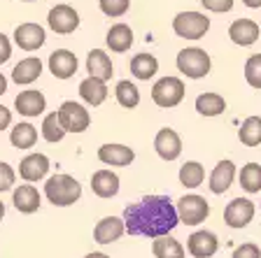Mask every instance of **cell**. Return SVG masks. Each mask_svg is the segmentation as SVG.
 Masks as SVG:
<instances>
[{"instance_id":"1","label":"cell","mask_w":261,"mask_h":258,"mask_svg":"<svg viewBox=\"0 0 261 258\" xmlns=\"http://www.w3.org/2000/svg\"><path fill=\"white\" fill-rule=\"evenodd\" d=\"M124 226L133 237H163L179 223L175 205L168 195H145L124 210Z\"/></svg>"},{"instance_id":"2","label":"cell","mask_w":261,"mask_h":258,"mask_svg":"<svg viewBox=\"0 0 261 258\" xmlns=\"http://www.w3.org/2000/svg\"><path fill=\"white\" fill-rule=\"evenodd\" d=\"M44 195L54 207H70L82 198V184L70 175H51L44 182Z\"/></svg>"},{"instance_id":"3","label":"cell","mask_w":261,"mask_h":258,"mask_svg":"<svg viewBox=\"0 0 261 258\" xmlns=\"http://www.w3.org/2000/svg\"><path fill=\"white\" fill-rule=\"evenodd\" d=\"M175 65H177V70L185 77H189V79H203V77L210 75L212 61H210L205 49L189 47V49H182L177 54Z\"/></svg>"},{"instance_id":"4","label":"cell","mask_w":261,"mask_h":258,"mask_svg":"<svg viewBox=\"0 0 261 258\" xmlns=\"http://www.w3.org/2000/svg\"><path fill=\"white\" fill-rule=\"evenodd\" d=\"M177 210V216H179V223L185 226H198L203 221L210 216V205L203 195H196V193H187L177 200L175 205Z\"/></svg>"},{"instance_id":"5","label":"cell","mask_w":261,"mask_h":258,"mask_svg":"<svg viewBox=\"0 0 261 258\" xmlns=\"http://www.w3.org/2000/svg\"><path fill=\"white\" fill-rule=\"evenodd\" d=\"M185 93H187L185 81L179 77H161L152 89V100L156 102L159 107L170 109V107H177L179 102L185 100Z\"/></svg>"},{"instance_id":"6","label":"cell","mask_w":261,"mask_h":258,"mask_svg":"<svg viewBox=\"0 0 261 258\" xmlns=\"http://www.w3.org/2000/svg\"><path fill=\"white\" fill-rule=\"evenodd\" d=\"M173 31L185 40H201L210 31V19L201 12H179L173 19Z\"/></svg>"},{"instance_id":"7","label":"cell","mask_w":261,"mask_h":258,"mask_svg":"<svg viewBox=\"0 0 261 258\" xmlns=\"http://www.w3.org/2000/svg\"><path fill=\"white\" fill-rule=\"evenodd\" d=\"M56 114H59V121L65 133H84V130L91 126V114H89V109L75 100H65L63 105L56 109Z\"/></svg>"},{"instance_id":"8","label":"cell","mask_w":261,"mask_h":258,"mask_svg":"<svg viewBox=\"0 0 261 258\" xmlns=\"http://www.w3.org/2000/svg\"><path fill=\"white\" fill-rule=\"evenodd\" d=\"M47 23L56 35H70V33H75L77 26H80V14H77V10L70 5H56L49 10Z\"/></svg>"},{"instance_id":"9","label":"cell","mask_w":261,"mask_h":258,"mask_svg":"<svg viewBox=\"0 0 261 258\" xmlns=\"http://www.w3.org/2000/svg\"><path fill=\"white\" fill-rule=\"evenodd\" d=\"M254 203L247 198H233L231 203L226 205V210H224V223L228 228H245L250 226L252 219H254Z\"/></svg>"},{"instance_id":"10","label":"cell","mask_w":261,"mask_h":258,"mask_svg":"<svg viewBox=\"0 0 261 258\" xmlns=\"http://www.w3.org/2000/svg\"><path fill=\"white\" fill-rule=\"evenodd\" d=\"M219 249V240L210 231H196L187 240V251L194 258H212Z\"/></svg>"},{"instance_id":"11","label":"cell","mask_w":261,"mask_h":258,"mask_svg":"<svg viewBox=\"0 0 261 258\" xmlns=\"http://www.w3.org/2000/svg\"><path fill=\"white\" fill-rule=\"evenodd\" d=\"M14 42L23 51H38L47 42V33L38 23H21V26L14 28Z\"/></svg>"},{"instance_id":"12","label":"cell","mask_w":261,"mask_h":258,"mask_svg":"<svg viewBox=\"0 0 261 258\" xmlns=\"http://www.w3.org/2000/svg\"><path fill=\"white\" fill-rule=\"evenodd\" d=\"M98 161L112 167H126L136 161V151L126 145H117V142H108L98 149Z\"/></svg>"},{"instance_id":"13","label":"cell","mask_w":261,"mask_h":258,"mask_svg":"<svg viewBox=\"0 0 261 258\" xmlns=\"http://www.w3.org/2000/svg\"><path fill=\"white\" fill-rule=\"evenodd\" d=\"M154 149L163 161H177L182 154V140L173 128H161L154 137Z\"/></svg>"},{"instance_id":"14","label":"cell","mask_w":261,"mask_h":258,"mask_svg":"<svg viewBox=\"0 0 261 258\" xmlns=\"http://www.w3.org/2000/svg\"><path fill=\"white\" fill-rule=\"evenodd\" d=\"M47 65L56 79H70L77 72V65L80 63H77V56L72 54V51H68V49H56V51H51Z\"/></svg>"},{"instance_id":"15","label":"cell","mask_w":261,"mask_h":258,"mask_svg":"<svg viewBox=\"0 0 261 258\" xmlns=\"http://www.w3.org/2000/svg\"><path fill=\"white\" fill-rule=\"evenodd\" d=\"M49 158L44 154H28L21 163H19V177L23 182H40L49 175Z\"/></svg>"},{"instance_id":"16","label":"cell","mask_w":261,"mask_h":258,"mask_svg":"<svg viewBox=\"0 0 261 258\" xmlns=\"http://www.w3.org/2000/svg\"><path fill=\"white\" fill-rule=\"evenodd\" d=\"M14 107L21 117H28V119L38 117V114H42L44 107H47V98H44L38 89H26V91H21L14 98Z\"/></svg>"},{"instance_id":"17","label":"cell","mask_w":261,"mask_h":258,"mask_svg":"<svg viewBox=\"0 0 261 258\" xmlns=\"http://www.w3.org/2000/svg\"><path fill=\"white\" fill-rule=\"evenodd\" d=\"M228 38L238 47H252L259 40V23L252 19H236L228 26Z\"/></svg>"},{"instance_id":"18","label":"cell","mask_w":261,"mask_h":258,"mask_svg":"<svg viewBox=\"0 0 261 258\" xmlns=\"http://www.w3.org/2000/svg\"><path fill=\"white\" fill-rule=\"evenodd\" d=\"M124 231H126L124 219H119V216H103L96 223V228H93V240L98 244H112L124 235Z\"/></svg>"},{"instance_id":"19","label":"cell","mask_w":261,"mask_h":258,"mask_svg":"<svg viewBox=\"0 0 261 258\" xmlns=\"http://www.w3.org/2000/svg\"><path fill=\"white\" fill-rule=\"evenodd\" d=\"M12 203H14L16 212H21V214H33V212L40 210V191L33 184H21L19 188H14V193H12Z\"/></svg>"},{"instance_id":"20","label":"cell","mask_w":261,"mask_h":258,"mask_svg":"<svg viewBox=\"0 0 261 258\" xmlns=\"http://www.w3.org/2000/svg\"><path fill=\"white\" fill-rule=\"evenodd\" d=\"M236 179V163L233 161H219L217 165H215V170L210 172V191L212 193H226L228 188H231V184H233Z\"/></svg>"},{"instance_id":"21","label":"cell","mask_w":261,"mask_h":258,"mask_svg":"<svg viewBox=\"0 0 261 258\" xmlns=\"http://www.w3.org/2000/svg\"><path fill=\"white\" fill-rule=\"evenodd\" d=\"M42 75V61L35 59V56H28V59L19 61L12 70V81L19 86H28L33 84L35 79H40Z\"/></svg>"},{"instance_id":"22","label":"cell","mask_w":261,"mask_h":258,"mask_svg":"<svg viewBox=\"0 0 261 258\" xmlns=\"http://www.w3.org/2000/svg\"><path fill=\"white\" fill-rule=\"evenodd\" d=\"M91 191L98 198H114L119 193V177L112 170H98L91 175Z\"/></svg>"},{"instance_id":"23","label":"cell","mask_w":261,"mask_h":258,"mask_svg":"<svg viewBox=\"0 0 261 258\" xmlns=\"http://www.w3.org/2000/svg\"><path fill=\"white\" fill-rule=\"evenodd\" d=\"M87 72H89V77H96V79H103V81L112 79V75H114L112 61H110V56L105 54L103 49H93V51H89Z\"/></svg>"},{"instance_id":"24","label":"cell","mask_w":261,"mask_h":258,"mask_svg":"<svg viewBox=\"0 0 261 258\" xmlns=\"http://www.w3.org/2000/svg\"><path fill=\"white\" fill-rule=\"evenodd\" d=\"M80 96L87 105L98 107V105H103L105 98H108V84H105L103 79H96V77H87V79L80 84Z\"/></svg>"},{"instance_id":"25","label":"cell","mask_w":261,"mask_h":258,"mask_svg":"<svg viewBox=\"0 0 261 258\" xmlns=\"http://www.w3.org/2000/svg\"><path fill=\"white\" fill-rule=\"evenodd\" d=\"M105 42H108L110 51L124 54V51L130 49V44H133V31H130V26H126V23H117V26H112L108 31Z\"/></svg>"},{"instance_id":"26","label":"cell","mask_w":261,"mask_h":258,"mask_svg":"<svg viewBox=\"0 0 261 258\" xmlns=\"http://www.w3.org/2000/svg\"><path fill=\"white\" fill-rule=\"evenodd\" d=\"M156 72H159V61H156V56H152V54H147V51H142V54H136L133 59H130V75L136 77V79L147 81V79H152Z\"/></svg>"},{"instance_id":"27","label":"cell","mask_w":261,"mask_h":258,"mask_svg":"<svg viewBox=\"0 0 261 258\" xmlns=\"http://www.w3.org/2000/svg\"><path fill=\"white\" fill-rule=\"evenodd\" d=\"M226 109V100L219 93H201L196 98V112L201 117H219Z\"/></svg>"},{"instance_id":"28","label":"cell","mask_w":261,"mask_h":258,"mask_svg":"<svg viewBox=\"0 0 261 258\" xmlns=\"http://www.w3.org/2000/svg\"><path fill=\"white\" fill-rule=\"evenodd\" d=\"M10 142H12V147H16V149H31V147L38 142V130H35L33 124L21 121V124H16L14 128H12Z\"/></svg>"},{"instance_id":"29","label":"cell","mask_w":261,"mask_h":258,"mask_svg":"<svg viewBox=\"0 0 261 258\" xmlns=\"http://www.w3.org/2000/svg\"><path fill=\"white\" fill-rule=\"evenodd\" d=\"M114 98L121 107L126 109H136L140 105V89L130 79H121L117 81V89H114Z\"/></svg>"},{"instance_id":"30","label":"cell","mask_w":261,"mask_h":258,"mask_svg":"<svg viewBox=\"0 0 261 258\" xmlns=\"http://www.w3.org/2000/svg\"><path fill=\"white\" fill-rule=\"evenodd\" d=\"M240 186L245 193H259L261 191V165L259 163H245L238 172Z\"/></svg>"},{"instance_id":"31","label":"cell","mask_w":261,"mask_h":258,"mask_svg":"<svg viewBox=\"0 0 261 258\" xmlns=\"http://www.w3.org/2000/svg\"><path fill=\"white\" fill-rule=\"evenodd\" d=\"M152 253L156 258H185V247L175 237L163 235L152 242Z\"/></svg>"},{"instance_id":"32","label":"cell","mask_w":261,"mask_h":258,"mask_svg":"<svg viewBox=\"0 0 261 258\" xmlns=\"http://www.w3.org/2000/svg\"><path fill=\"white\" fill-rule=\"evenodd\" d=\"M238 140L245 147L261 145V117H247L238 128Z\"/></svg>"},{"instance_id":"33","label":"cell","mask_w":261,"mask_h":258,"mask_svg":"<svg viewBox=\"0 0 261 258\" xmlns=\"http://www.w3.org/2000/svg\"><path fill=\"white\" fill-rule=\"evenodd\" d=\"M205 179V167L198 161H187L179 167V184L187 188H198Z\"/></svg>"},{"instance_id":"34","label":"cell","mask_w":261,"mask_h":258,"mask_svg":"<svg viewBox=\"0 0 261 258\" xmlns=\"http://www.w3.org/2000/svg\"><path fill=\"white\" fill-rule=\"evenodd\" d=\"M42 137L47 142H51V145H56V142H61L65 137V130H63V126H61L59 114H56V112H49L47 117H44V121H42Z\"/></svg>"},{"instance_id":"35","label":"cell","mask_w":261,"mask_h":258,"mask_svg":"<svg viewBox=\"0 0 261 258\" xmlns=\"http://www.w3.org/2000/svg\"><path fill=\"white\" fill-rule=\"evenodd\" d=\"M245 79L252 89H261V54H254L245 61Z\"/></svg>"},{"instance_id":"36","label":"cell","mask_w":261,"mask_h":258,"mask_svg":"<svg viewBox=\"0 0 261 258\" xmlns=\"http://www.w3.org/2000/svg\"><path fill=\"white\" fill-rule=\"evenodd\" d=\"M98 5L108 16H124L130 7V0H98Z\"/></svg>"},{"instance_id":"37","label":"cell","mask_w":261,"mask_h":258,"mask_svg":"<svg viewBox=\"0 0 261 258\" xmlns=\"http://www.w3.org/2000/svg\"><path fill=\"white\" fill-rule=\"evenodd\" d=\"M14 179H16V172L10 163H3L0 161V193L3 191H10L14 186Z\"/></svg>"},{"instance_id":"38","label":"cell","mask_w":261,"mask_h":258,"mask_svg":"<svg viewBox=\"0 0 261 258\" xmlns=\"http://www.w3.org/2000/svg\"><path fill=\"white\" fill-rule=\"evenodd\" d=\"M231 258H261V249L254 242H245L240 247H236L233 256Z\"/></svg>"},{"instance_id":"39","label":"cell","mask_w":261,"mask_h":258,"mask_svg":"<svg viewBox=\"0 0 261 258\" xmlns=\"http://www.w3.org/2000/svg\"><path fill=\"white\" fill-rule=\"evenodd\" d=\"M203 7L210 12H217V14H222V12H228L231 7H233V0H201Z\"/></svg>"},{"instance_id":"40","label":"cell","mask_w":261,"mask_h":258,"mask_svg":"<svg viewBox=\"0 0 261 258\" xmlns=\"http://www.w3.org/2000/svg\"><path fill=\"white\" fill-rule=\"evenodd\" d=\"M10 56H12V42H10V38H7V35H3V33H0V65L7 63V61H10Z\"/></svg>"},{"instance_id":"41","label":"cell","mask_w":261,"mask_h":258,"mask_svg":"<svg viewBox=\"0 0 261 258\" xmlns=\"http://www.w3.org/2000/svg\"><path fill=\"white\" fill-rule=\"evenodd\" d=\"M7 126H12V112L5 105H0V130H5Z\"/></svg>"},{"instance_id":"42","label":"cell","mask_w":261,"mask_h":258,"mask_svg":"<svg viewBox=\"0 0 261 258\" xmlns=\"http://www.w3.org/2000/svg\"><path fill=\"white\" fill-rule=\"evenodd\" d=\"M245 7H250V10H256V7H261V0H243Z\"/></svg>"},{"instance_id":"43","label":"cell","mask_w":261,"mask_h":258,"mask_svg":"<svg viewBox=\"0 0 261 258\" xmlns=\"http://www.w3.org/2000/svg\"><path fill=\"white\" fill-rule=\"evenodd\" d=\"M5 91H7V77L0 72V96H3Z\"/></svg>"},{"instance_id":"44","label":"cell","mask_w":261,"mask_h":258,"mask_svg":"<svg viewBox=\"0 0 261 258\" xmlns=\"http://www.w3.org/2000/svg\"><path fill=\"white\" fill-rule=\"evenodd\" d=\"M84 258H110L108 253H100V251H91V253H87Z\"/></svg>"},{"instance_id":"45","label":"cell","mask_w":261,"mask_h":258,"mask_svg":"<svg viewBox=\"0 0 261 258\" xmlns=\"http://www.w3.org/2000/svg\"><path fill=\"white\" fill-rule=\"evenodd\" d=\"M5 219V203H3V200H0V221Z\"/></svg>"},{"instance_id":"46","label":"cell","mask_w":261,"mask_h":258,"mask_svg":"<svg viewBox=\"0 0 261 258\" xmlns=\"http://www.w3.org/2000/svg\"><path fill=\"white\" fill-rule=\"evenodd\" d=\"M26 3H31V0H26Z\"/></svg>"}]
</instances>
